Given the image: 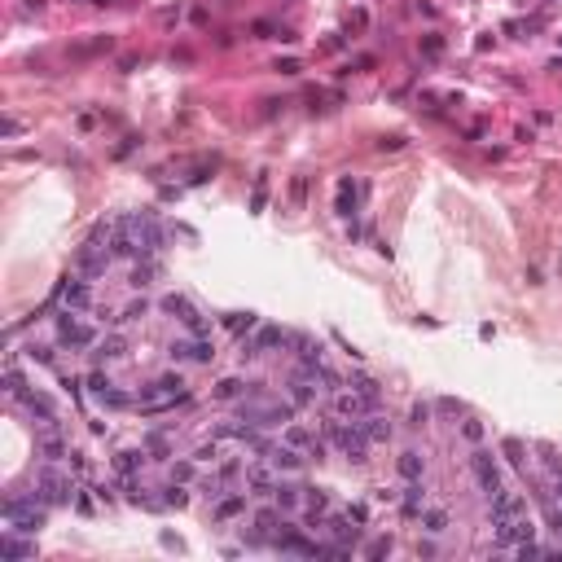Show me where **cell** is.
Returning <instances> with one entry per match:
<instances>
[{
    "label": "cell",
    "instance_id": "49",
    "mask_svg": "<svg viewBox=\"0 0 562 562\" xmlns=\"http://www.w3.org/2000/svg\"><path fill=\"white\" fill-rule=\"evenodd\" d=\"M400 145H404V137H382L378 141V149H400Z\"/></svg>",
    "mask_w": 562,
    "mask_h": 562
},
{
    "label": "cell",
    "instance_id": "43",
    "mask_svg": "<svg viewBox=\"0 0 562 562\" xmlns=\"http://www.w3.org/2000/svg\"><path fill=\"white\" fill-rule=\"evenodd\" d=\"M31 361H40V365H53V347H36V343H31Z\"/></svg>",
    "mask_w": 562,
    "mask_h": 562
},
{
    "label": "cell",
    "instance_id": "17",
    "mask_svg": "<svg viewBox=\"0 0 562 562\" xmlns=\"http://www.w3.org/2000/svg\"><path fill=\"white\" fill-rule=\"evenodd\" d=\"M400 505H404V519H422V509H426V492H422V479H408V488H404Z\"/></svg>",
    "mask_w": 562,
    "mask_h": 562
},
{
    "label": "cell",
    "instance_id": "18",
    "mask_svg": "<svg viewBox=\"0 0 562 562\" xmlns=\"http://www.w3.org/2000/svg\"><path fill=\"white\" fill-rule=\"evenodd\" d=\"M281 444H290V448H299V452H308V457H312V448H317L321 440L312 435V430H308V426H299V422H290V426H286V435H281Z\"/></svg>",
    "mask_w": 562,
    "mask_h": 562
},
{
    "label": "cell",
    "instance_id": "12",
    "mask_svg": "<svg viewBox=\"0 0 562 562\" xmlns=\"http://www.w3.org/2000/svg\"><path fill=\"white\" fill-rule=\"evenodd\" d=\"M123 356H127V339L119 334V329H110L106 339L92 343V361L97 365H115V361H123Z\"/></svg>",
    "mask_w": 562,
    "mask_h": 562
},
{
    "label": "cell",
    "instance_id": "11",
    "mask_svg": "<svg viewBox=\"0 0 562 562\" xmlns=\"http://www.w3.org/2000/svg\"><path fill=\"white\" fill-rule=\"evenodd\" d=\"M329 536H334V545H356V541H361V519H356L351 514V509H347V514H334V519H329V523H321Z\"/></svg>",
    "mask_w": 562,
    "mask_h": 562
},
{
    "label": "cell",
    "instance_id": "20",
    "mask_svg": "<svg viewBox=\"0 0 562 562\" xmlns=\"http://www.w3.org/2000/svg\"><path fill=\"white\" fill-rule=\"evenodd\" d=\"M272 501H277L281 514H290V509L303 505V488H299V483H277V488H272Z\"/></svg>",
    "mask_w": 562,
    "mask_h": 562
},
{
    "label": "cell",
    "instance_id": "46",
    "mask_svg": "<svg viewBox=\"0 0 562 562\" xmlns=\"http://www.w3.org/2000/svg\"><path fill=\"white\" fill-rule=\"evenodd\" d=\"M430 422V404H413V426H426Z\"/></svg>",
    "mask_w": 562,
    "mask_h": 562
},
{
    "label": "cell",
    "instance_id": "6",
    "mask_svg": "<svg viewBox=\"0 0 562 562\" xmlns=\"http://www.w3.org/2000/svg\"><path fill=\"white\" fill-rule=\"evenodd\" d=\"M211 339L207 334H185V339H176L171 343V361H185V365H211Z\"/></svg>",
    "mask_w": 562,
    "mask_h": 562
},
{
    "label": "cell",
    "instance_id": "14",
    "mask_svg": "<svg viewBox=\"0 0 562 562\" xmlns=\"http://www.w3.org/2000/svg\"><path fill=\"white\" fill-rule=\"evenodd\" d=\"M369 408H373V404H369V400L361 396V391H339V396H334V413H339V418H351V422H361V418L369 413Z\"/></svg>",
    "mask_w": 562,
    "mask_h": 562
},
{
    "label": "cell",
    "instance_id": "35",
    "mask_svg": "<svg viewBox=\"0 0 562 562\" xmlns=\"http://www.w3.org/2000/svg\"><path fill=\"white\" fill-rule=\"evenodd\" d=\"M159 501H163V505H176V509H181V505H185L189 497H185V488H181V483H176V479H171V483H167V488H163V497H159Z\"/></svg>",
    "mask_w": 562,
    "mask_h": 562
},
{
    "label": "cell",
    "instance_id": "34",
    "mask_svg": "<svg viewBox=\"0 0 562 562\" xmlns=\"http://www.w3.org/2000/svg\"><path fill=\"white\" fill-rule=\"evenodd\" d=\"M145 452H154V457H167V452H171V440L163 435V430H154V435H145Z\"/></svg>",
    "mask_w": 562,
    "mask_h": 562
},
{
    "label": "cell",
    "instance_id": "4",
    "mask_svg": "<svg viewBox=\"0 0 562 562\" xmlns=\"http://www.w3.org/2000/svg\"><path fill=\"white\" fill-rule=\"evenodd\" d=\"M53 299L62 303V308H70V312H88L92 308V277H84V272L66 277L62 286L53 290Z\"/></svg>",
    "mask_w": 562,
    "mask_h": 562
},
{
    "label": "cell",
    "instance_id": "39",
    "mask_svg": "<svg viewBox=\"0 0 562 562\" xmlns=\"http://www.w3.org/2000/svg\"><path fill=\"white\" fill-rule=\"evenodd\" d=\"M382 553H391V536H378V541L365 545V558H382Z\"/></svg>",
    "mask_w": 562,
    "mask_h": 562
},
{
    "label": "cell",
    "instance_id": "9",
    "mask_svg": "<svg viewBox=\"0 0 562 562\" xmlns=\"http://www.w3.org/2000/svg\"><path fill=\"white\" fill-rule=\"evenodd\" d=\"M163 312H171L176 321L189 329V334H207V317H202L185 295H167V299H163Z\"/></svg>",
    "mask_w": 562,
    "mask_h": 562
},
{
    "label": "cell",
    "instance_id": "2",
    "mask_svg": "<svg viewBox=\"0 0 562 562\" xmlns=\"http://www.w3.org/2000/svg\"><path fill=\"white\" fill-rule=\"evenodd\" d=\"M325 440L329 444H339V452L347 457V462H356V466H361L365 462V452H369V435H365V430H361V422H343V418H329L325 422Z\"/></svg>",
    "mask_w": 562,
    "mask_h": 562
},
{
    "label": "cell",
    "instance_id": "7",
    "mask_svg": "<svg viewBox=\"0 0 562 562\" xmlns=\"http://www.w3.org/2000/svg\"><path fill=\"white\" fill-rule=\"evenodd\" d=\"M497 531V545H527V541H536V523H531V514L523 509V514H514V519H501V523H492Z\"/></svg>",
    "mask_w": 562,
    "mask_h": 562
},
{
    "label": "cell",
    "instance_id": "36",
    "mask_svg": "<svg viewBox=\"0 0 562 562\" xmlns=\"http://www.w3.org/2000/svg\"><path fill=\"white\" fill-rule=\"evenodd\" d=\"M149 277H154V255H149L145 264H137V268H132V286H137V290H141V286H149Z\"/></svg>",
    "mask_w": 562,
    "mask_h": 562
},
{
    "label": "cell",
    "instance_id": "45",
    "mask_svg": "<svg viewBox=\"0 0 562 562\" xmlns=\"http://www.w3.org/2000/svg\"><path fill=\"white\" fill-rule=\"evenodd\" d=\"M250 211H264V176L255 181V198H250Z\"/></svg>",
    "mask_w": 562,
    "mask_h": 562
},
{
    "label": "cell",
    "instance_id": "1",
    "mask_svg": "<svg viewBox=\"0 0 562 562\" xmlns=\"http://www.w3.org/2000/svg\"><path fill=\"white\" fill-rule=\"evenodd\" d=\"M189 396H185V382H181V373H167V378H154L149 387H141V396H137V408L141 413H167V408H176V404H185Z\"/></svg>",
    "mask_w": 562,
    "mask_h": 562
},
{
    "label": "cell",
    "instance_id": "24",
    "mask_svg": "<svg viewBox=\"0 0 562 562\" xmlns=\"http://www.w3.org/2000/svg\"><path fill=\"white\" fill-rule=\"evenodd\" d=\"M317 391H321V387H317V382H312L308 373H303V369L290 378V400H295V404H312V400H317Z\"/></svg>",
    "mask_w": 562,
    "mask_h": 562
},
{
    "label": "cell",
    "instance_id": "13",
    "mask_svg": "<svg viewBox=\"0 0 562 562\" xmlns=\"http://www.w3.org/2000/svg\"><path fill=\"white\" fill-rule=\"evenodd\" d=\"M523 509H527V501H523L519 492H509V488H497V492H492V523L514 519V514H523Z\"/></svg>",
    "mask_w": 562,
    "mask_h": 562
},
{
    "label": "cell",
    "instance_id": "21",
    "mask_svg": "<svg viewBox=\"0 0 562 562\" xmlns=\"http://www.w3.org/2000/svg\"><path fill=\"white\" fill-rule=\"evenodd\" d=\"M361 430L369 435V444H382V440H391V422L382 418V413H373V408H369V413L361 418Z\"/></svg>",
    "mask_w": 562,
    "mask_h": 562
},
{
    "label": "cell",
    "instance_id": "26",
    "mask_svg": "<svg viewBox=\"0 0 562 562\" xmlns=\"http://www.w3.org/2000/svg\"><path fill=\"white\" fill-rule=\"evenodd\" d=\"M396 470H400L404 479H422V470H426V462H422V452H413V448H404V452H400V462H396Z\"/></svg>",
    "mask_w": 562,
    "mask_h": 562
},
{
    "label": "cell",
    "instance_id": "3",
    "mask_svg": "<svg viewBox=\"0 0 562 562\" xmlns=\"http://www.w3.org/2000/svg\"><path fill=\"white\" fill-rule=\"evenodd\" d=\"M36 492H40L44 505H66V501L75 497V483L58 470V462H44L40 474H36Z\"/></svg>",
    "mask_w": 562,
    "mask_h": 562
},
{
    "label": "cell",
    "instance_id": "31",
    "mask_svg": "<svg viewBox=\"0 0 562 562\" xmlns=\"http://www.w3.org/2000/svg\"><path fill=\"white\" fill-rule=\"evenodd\" d=\"M5 391H9L14 400H22V391H27V378H22V369H18L14 361L5 365Z\"/></svg>",
    "mask_w": 562,
    "mask_h": 562
},
{
    "label": "cell",
    "instance_id": "42",
    "mask_svg": "<svg viewBox=\"0 0 562 562\" xmlns=\"http://www.w3.org/2000/svg\"><path fill=\"white\" fill-rule=\"evenodd\" d=\"M462 435H466L470 444H479V440H483V426H479V422H462Z\"/></svg>",
    "mask_w": 562,
    "mask_h": 562
},
{
    "label": "cell",
    "instance_id": "28",
    "mask_svg": "<svg viewBox=\"0 0 562 562\" xmlns=\"http://www.w3.org/2000/svg\"><path fill=\"white\" fill-rule=\"evenodd\" d=\"M246 391H250V387H246V382H242V378H220L211 396H216V400H242Z\"/></svg>",
    "mask_w": 562,
    "mask_h": 562
},
{
    "label": "cell",
    "instance_id": "30",
    "mask_svg": "<svg viewBox=\"0 0 562 562\" xmlns=\"http://www.w3.org/2000/svg\"><path fill=\"white\" fill-rule=\"evenodd\" d=\"M351 391H361L373 408H378V400H382V387H378V382H373L369 373H356V378H351Z\"/></svg>",
    "mask_w": 562,
    "mask_h": 562
},
{
    "label": "cell",
    "instance_id": "37",
    "mask_svg": "<svg viewBox=\"0 0 562 562\" xmlns=\"http://www.w3.org/2000/svg\"><path fill=\"white\" fill-rule=\"evenodd\" d=\"M149 312V303L145 299H137V303H127V308H123V317H119V325H132V321H141Z\"/></svg>",
    "mask_w": 562,
    "mask_h": 562
},
{
    "label": "cell",
    "instance_id": "25",
    "mask_svg": "<svg viewBox=\"0 0 562 562\" xmlns=\"http://www.w3.org/2000/svg\"><path fill=\"white\" fill-rule=\"evenodd\" d=\"M334 211H339V216H356V181H351V176H343V181H339V202H334Z\"/></svg>",
    "mask_w": 562,
    "mask_h": 562
},
{
    "label": "cell",
    "instance_id": "27",
    "mask_svg": "<svg viewBox=\"0 0 562 562\" xmlns=\"http://www.w3.org/2000/svg\"><path fill=\"white\" fill-rule=\"evenodd\" d=\"M97 404H101V408H137V400L123 396L119 387H101V391H97Z\"/></svg>",
    "mask_w": 562,
    "mask_h": 562
},
{
    "label": "cell",
    "instance_id": "16",
    "mask_svg": "<svg viewBox=\"0 0 562 562\" xmlns=\"http://www.w3.org/2000/svg\"><path fill=\"white\" fill-rule=\"evenodd\" d=\"M264 462H268L272 470H299L303 462H308V457H299V448H290V444H272Z\"/></svg>",
    "mask_w": 562,
    "mask_h": 562
},
{
    "label": "cell",
    "instance_id": "5",
    "mask_svg": "<svg viewBox=\"0 0 562 562\" xmlns=\"http://www.w3.org/2000/svg\"><path fill=\"white\" fill-rule=\"evenodd\" d=\"M58 343L70 347V351H80V347H92L97 334H92V325H84L80 312H70V308H66V312L58 317Z\"/></svg>",
    "mask_w": 562,
    "mask_h": 562
},
{
    "label": "cell",
    "instance_id": "50",
    "mask_svg": "<svg viewBox=\"0 0 562 562\" xmlns=\"http://www.w3.org/2000/svg\"><path fill=\"white\" fill-rule=\"evenodd\" d=\"M440 413H452L457 418V413H462V404H457V400H440Z\"/></svg>",
    "mask_w": 562,
    "mask_h": 562
},
{
    "label": "cell",
    "instance_id": "41",
    "mask_svg": "<svg viewBox=\"0 0 562 562\" xmlns=\"http://www.w3.org/2000/svg\"><path fill=\"white\" fill-rule=\"evenodd\" d=\"M216 457H220V448H216V440H211V444H202V448L193 452V462H216Z\"/></svg>",
    "mask_w": 562,
    "mask_h": 562
},
{
    "label": "cell",
    "instance_id": "33",
    "mask_svg": "<svg viewBox=\"0 0 562 562\" xmlns=\"http://www.w3.org/2000/svg\"><path fill=\"white\" fill-rule=\"evenodd\" d=\"M422 527H426L430 536H440V531L448 527V514H444V509H422Z\"/></svg>",
    "mask_w": 562,
    "mask_h": 562
},
{
    "label": "cell",
    "instance_id": "15",
    "mask_svg": "<svg viewBox=\"0 0 562 562\" xmlns=\"http://www.w3.org/2000/svg\"><path fill=\"white\" fill-rule=\"evenodd\" d=\"M40 457L44 462H62V457H70V444L62 440V426H53V430H40Z\"/></svg>",
    "mask_w": 562,
    "mask_h": 562
},
{
    "label": "cell",
    "instance_id": "40",
    "mask_svg": "<svg viewBox=\"0 0 562 562\" xmlns=\"http://www.w3.org/2000/svg\"><path fill=\"white\" fill-rule=\"evenodd\" d=\"M422 53H426V58H440V53H444V40H440V36H426V40H422Z\"/></svg>",
    "mask_w": 562,
    "mask_h": 562
},
{
    "label": "cell",
    "instance_id": "23",
    "mask_svg": "<svg viewBox=\"0 0 562 562\" xmlns=\"http://www.w3.org/2000/svg\"><path fill=\"white\" fill-rule=\"evenodd\" d=\"M246 488H250L255 497H268V492L277 488V479H272L268 466H250V470H246Z\"/></svg>",
    "mask_w": 562,
    "mask_h": 562
},
{
    "label": "cell",
    "instance_id": "44",
    "mask_svg": "<svg viewBox=\"0 0 562 562\" xmlns=\"http://www.w3.org/2000/svg\"><path fill=\"white\" fill-rule=\"evenodd\" d=\"M290 198H295V202H303V198H308V181H303V176H295V185H290Z\"/></svg>",
    "mask_w": 562,
    "mask_h": 562
},
{
    "label": "cell",
    "instance_id": "19",
    "mask_svg": "<svg viewBox=\"0 0 562 562\" xmlns=\"http://www.w3.org/2000/svg\"><path fill=\"white\" fill-rule=\"evenodd\" d=\"M0 558H36V541H18V531L9 527L0 536Z\"/></svg>",
    "mask_w": 562,
    "mask_h": 562
},
{
    "label": "cell",
    "instance_id": "32",
    "mask_svg": "<svg viewBox=\"0 0 562 562\" xmlns=\"http://www.w3.org/2000/svg\"><path fill=\"white\" fill-rule=\"evenodd\" d=\"M246 509V492H238V497H224L220 505H216V519H238Z\"/></svg>",
    "mask_w": 562,
    "mask_h": 562
},
{
    "label": "cell",
    "instance_id": "47",
    "mask_svg": "<svg viewBox=\"0 0 562 562\" xmlns=\"http://www.w3.org/2000/svg\"><path fill=\"white\" fill-rule=\"evenodd\" d=\"M171 479H176V483H185V479H193V466H189V462H181V466H171Z\"/></svg>",
    "mask_w": 562,
    "mask_h": 562
},
{
    "label": "cell",
    "instance_id": "8",
    "mask_svg": "<svg viewBox=\"0 0 562 562\" xmlns=\"http://www.w3.org/2000/svg\"><path fill=\"white\" fill-rule=\"evenodd\" d=\"M110 260H115V255H110V246H101V242H84L80 246V255H75V272H84V277H101V272H106L110 268Z\"/></svg>",
    "mask_w": 562,
    "mask_h": 562
},
{
    "label": "cell",
    "instance_id": "10",
    "mask_svg": "<svg viewBox=\"0 0 562 562\" xmlns=\"http://www.w3.org/2000/svg\"><path fill=\"white\" fill-rule=\"evenodd\" d=\"M470 474H474V483H479V488L488 492V497L501 488V466L492 462V452H488V448H474V452H470Z\"/></svg>",
    "mask_w": 562,
    "mask_h": 562
},
{
    "label": "cell",
    "instance_id": "38",
    "mask_svg": "<svg viewBox=\"0 0 562 562\" xmlns=\"http://www.w3.org/2000/svg\"><path fill=\"white\" fill-rule=\"evenodd\" d=\"M505 457H509V466H519V470L527 466V457H523V444H519V440H505Z\"/></svg>",
    "mask_w": 562,
    "mask_h": 562
},
{
    "label": "cell",
    "instance_id": "29",
    "mask_svg": "<svg viewBox=\"0 0 562 562\" xmlns=\"http://www.w3.org/2000/svg\"><path fill=\"white\" fill-rule=\"evenodd\" d=\"M224 325L233 329V334H250V329H260V317H255V312H228Z\"/></svg>",
    "mask_w": 562,
    "mask_h": 562
},
{
    "label": "cell",
    "instance_id": "48",
    "mask_svg": "<svg viewBox=\"0 0 562 562\" xmlns=\"http://www.w3.org/2000/svg\"><path fill=\"white\" fill-rule=\"evenodd\" d=\"M272 70H281V75H299V62H295V58H286V62H277Z\"/></svg>",
    "mask_w": 562,
    "mask_h": 562
},
{
    "label": "cell",
    "instance_id": "22",
    "mask_svg": "<svg viewBox=\"0 0 562 562\" xmlns=\"http://www.w3.org/2000/svg\"><path fill=\"white\" fill-rule=\"evenodd\" d=\"M141 466H145V448H123V452L115 457V470H119L123 479H137Z\"/></svg>",
    "mask_w": 562,
    "mask_h": 562
}]
</instances>
